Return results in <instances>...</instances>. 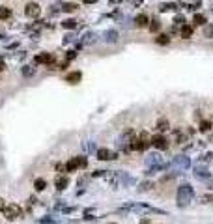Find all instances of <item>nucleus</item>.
Wrapping results in <instances>:
<instances>
[{
	"mask_svg": "<svg viewBox=\"0 0 213 224\" xmlns=\"http://www.w3.org/2000/svg\"><path fill=\"white\" fill-rule=\"evenodd\" d=\"M34 187H36V191H43V189L47 187V181L41 179V178H37V179L34 181Z\"/></svg>",
	"mask_w": 213,
	"mask_h": 224,
	"instance_id": "b1692460",
	"label": "nucleus"
},
{
	"mask_svg": "<svg viewBox=\"0 0 213 224\" xmlns=\"http://www.w3.org/2000/svg\"><path fill=\"white\" fill-rule=\"evenodd\" d=\"M82 2H84V4H95L97 0H82Z\"/></svg>",
	"mask_w": 213,
	"mask_h": 224,
	"instance_id": "473e14b6",
	"label": "nucleus"
},
{
	"mask_svg": "<svg viewBox=\"0 0 213 224\" xmlns=\"http://www.w3.org/2000/svg\"><path fill=\"white\" fill-rule=\"evenodd\" d=\"M110 2H122V0H110Z\"/></svg>",
	"mask_w": 213,
	"mask_h": 224,
	"instance_id": "4c0bfd02",
	"label": "nucleus"
},
{
	"mask_svg": "<svg viewBox=\"0 0 213 224\" xmlns=\"http://www.w3.org/2000/svg\"><path fill=\"white\" fill-rule=\"evenodd\" d=\"M105 41H109V43L118 41V32H116V30H109V32H105Z\"/></svg>",
	"mask_w": 213,
	"mask_h": 224,
	"instance_id": "f3484780",
	"label": "nucleus"
},
{
	"mask_svg": "<svg viewBox=\"0 0 213 224\" xmlns=\"http://www.w3.org/2000/svg\"><path fill=\"white\" fill-rule=\"evenodd\" d=\"M148 30H150L152 34H157V32L161 30V22H159L157 19H153V21H150V24H148Z\"/></svg>",
	"mask_w": 213,
	"mask_h": 224,
	"instance_id": "dca6fc26",
	"label": "nucleus"
},
{
	"mask_svg": "<svg viewBox=\"0 0 213 224\" xmlns=\"http://www.w3.org/2000/svg\"><path fill=\"white\" fill-rule=\"evenodd\" d=\"M183 22H185V19H183L182 15H178V17H174V24H182V26H183Z\"/></svg>",
	"mask_w": 213,
	"mask_h": 224,
	"instance_id": "cd10ccee",
	"label": "nucleus"
},
{
	"mask_svg": "<svg viewBox=\"0 0 213 224\" xmlns=\"http://www.w3.org/2000/svg\"><path fill=\"white\" fill-rule=\"evenodd\" d=\"M210 129H211V122H208V120L200 122V127H198V131H200V133H208Z\"/></svg>",
	"mask_w": 213,
	"mask_h": 224,
	"instance_id": "5701e85b",
	"label": "nucleus"
},
{
	"mask_svg": "<svg viewBox=\"0 0 213 224\" xmlns=\"http://www.w3.org/2000/svg\"><path fill=\"white\" fill-rule=\"evenodd\" d=\"M131 2H133V4H140L142 0H131Z\"/></svg>",
	"mask_w": 213,
	"mask_h": 224,
	"instance_id": "e433bc0d",
	"label": "nucleus"
},
{
	"mask_svg": "<svg viewBox=\"0 0 213 224\" xmlns=\"http://www.w3.org/2000/svg\"><path fill=\"white\" fill-rule=\"evenodd\" d=\"M99 176H105V170H95L94 172V178H99Z\"/></svg>",
	"mask_w": 213,
	"mask_h": 224,
	"instance_id": "2f4dec72",
	"label": "nucleus"
},
{
	"mask_svg": "<svg viewBox=\"0 0 213 224\" xmlns=\"http://www.w3.org/2000/svg\"><path fill=\"white\" fill-rule=\"evenodd\" d=\"M4 207H6V204H4V200L0 198V209H4Z\"/></svg>",
	"mask_w": 213,
	"mask_h": 224,
	"instance_id": "c9c22d12",
	"label": "nucleus"
},
{
	"mask_svg": "<svg viewBox=\"0 0 213 224\" xmlns=\"http://www.w3.org/2000/svg\"><path fill=\"white\" fill-rule=\"evenodd\" d=\"M155 43H157V45H168V43H170V37H168L167 34H157Z\"/></svg>",
	"mask_w": 213,
	"mask_h": 224,
	"instance_id": "a211bd4d",
	"label": "nucleus"
},
{
	"mask_svg": "<svg viewBox=\"0 0 213 224\" xmlns=\"http://www.w3.org/2000/svg\"><path fill=\"white\" fill-rule=\"evenodd\" d=\"M75 56H77V52H75V50H69V52H67V62H69V60H75Z\"/></svg>",
	"mask_w": 213,
	"mask_h": 224,
	"instance_id": "c85d7f7f",
	"label": "nucleus"
},
{
	"mask_svg": "<svg viewBox=\"0 0 213 224\" xmlns=\"http://www.w3.org/2000/svg\"><path fill=\"white\" fill-rule=\"evenodd\" d=\"M193 22H195L196 26H204V24L208 22V17H206L204 13H195V17H193Z\"/></svg>",
	"mask_w": 213,
	"mask_h": 224,
	"instance_id": "2eb2a0df",
	"label": "nucleus"
},
{
	"mask_svg": "<svg viewBox=\"0 0 213 224\" xmlns=\"http://www.w3.org/2000/svg\"><path fill=\"white\" fill-rule=\"evenodd\" d=\"M193 34H195V28H193L191 24H183V26H182V30H180L182 39H191V37H193Z\"/></svg>",
	"mask_w": 213,
	"mask_h": 224,
	"instance_id": "9b49d317",
	"label": "nucleus"
},
{
	"mask_svg": "<svg viewBox=\"0 0 213 224\" xmlns=\"http://www.w3.org/2000/svg\"><path fill=\"white\" fill-rule=\"evenodd\" d=\"M97 159H99V161H110V159H118V153H110L107 148H99V150H97Z\"/></svg>",
	"mask_w": 213,
	"mask_h": 224,
	"instance_id": "1a4fd4ad",
	"label": "nucleus"
},
{
	"mask_svg": "<svg viewBox=\"0 0 213 224\" xmlns=\"http://www.w3.org/2000/svg\"><path fill=\"white\" fill-rule=\"evenodd\" d=\"M79 164H80V168H84V166L88 164V161H86L84 157H79Z\"/></svg>",
	"mask_w": 213,
	"mask_h": 224,
	"instance_id": "7c9ffc66",
	"label": "nucleus"
},
{
	"mask_svg": "<svg viewBox=\"0 0 213 224\" xmlns=\"http://www.w3.org/2000/svg\"><path fill=\"white\" fill-rule=\"evenodd\" d=\"M34 73H36V67H32V65H24L22 67V75L24 77H32Z\"/></svg>",
	"mask_w": 213,
	"mask_h": 224,
	"instance_id": "393cba45",
	"label": "nucleus"
},
{
	"mask_svg": "<svg viewBox=\"0 0 213 224\" xmlns=\"http://www.w3.org/2000/svg\"><path fill=\"white\" fill-rule=\"evenodd\" d=\"M150 189H152V183H150V181H144V183H140V187H138V191H140V193L150 191Z\"/></svg>",
	"mask_w": 213,
	"mask_h": 224,
	"instance_id": "bb28decb",
	"label": "nucleus"
},
{
	"mask_svg": "<svg viewBox=\"0 0 213 224\" xmlns=\"http://www.w3.org/2000/svg\"><path fill=\"white\" fill-rule=\"evenodd\" d=\"M155 129H157V131H167V129H168V120H167V118H161V120L157 122Z\"/></svg>",
	"mask_w": 213,
	"mask_h": 224,
	"instance_id": "aec40b11",
	"label": "nucleus"
},
{
	"mask_svg": "<svg viewBox=\"0 0 213 224\" xmlns=\"http://www.w3.org/2000/svg\"><path fill=\"white\" fill-rule=\"evenodd\" d=\"M204 37H206V39L213 37V22H206V24H204Z\"/></svg>",
	"mask_w": 213,
	"mask_h": 224,
	"instance_id": "6ab92c4d",
	"label": "nucleus"
},
{
	"mask_svg": "<svg viewBox=\"0 0 213 224\" xmlns=\"http://www.w3.org/2000/svg\"><path fill=\"white\" fill-rule=\"evenodd\" d=\"M140 224H152V222H150V219H142V221H140Z\"/></svg>",
	"mask_w": 213,
	"mask_h": 224,
	"instance_id": "72a5a7b5",
	"label": "nucleus"
},
{
	"mask_svg": "<svg viewBox=\"0 0 213 224\" xmlns=\"http://www.w3.org/2000/svg\"><path fill=\"white\" fill-rule=\"evenodd\" d=\"M77 168H80V164H79V157L69 159V161H67V164H65V172H75Z\"/></svg>",
	"mask_w": 213,
	"mask_h": 224,
	"instance_id": "4468645a",
	"label": "nucleus"
},
{
	"mask_svg": "<svg viewBox=\"0 0 213 224\" xmlns=\"http://www.w3.org/2000/svg\"><path fill=\"white\" fill-rule=\"evenodd\" d=\"M65 80H67L69 84H79V82L82 80V73H80V71H73V73H69V75L65 77Z\"/></svg>",
	"mask_w": 213,
	"mask_h": 224,
	"instance_id": "f8f14e48",
	"label": "nucleus"
},
{
	"mask_svg": "<svg viewBox=\"0 0 213 224\" xmlns=\"http://www.w3.org/2000/svg\"><path fill=\"white\" fill-rule=\"evenodd\" d=\"M210 189H213V183H210Z\"/></svg>",
	"mask_w": 213,
	"mask_h": 224,
	"instance_id": "58836bf2",
	"label": "nucleus"
},
{
	"mask_svg": "<svg viewBox=\"0 0 213 224\" xmlns=\"http://www.w3.org/2000/svg\"><path fill=\"white\" fill-rule=\"evenodd\" d=\"M4 69H6V67H4V60L0 58V71H4Z\"/></svg>",
	"mask_w": 213,
	"mask_h": 224,
	"instance_id": "f704fd0d",
	"label": "nucleus"
},
{
	"mask_svg": "<svg viewBox=\"0 0 213 224\" xmlns=\"http://www.w3.org/2000/svg\"><path fill=\"white\" fill-rule=\"evenodd\" d=\"M152 146L157 148V150H161V151H165V150H168V140H167L163 135H155V136L152 138Z\"/></svg>",
	"mask_w": 213,
	"mask_h": 224,
	"instance_id": "20e7f679",
	"label": "nucleus"
},
{
	"mask_svg": "<svg viewBox=\"0 0 213 224\" xmlns=\"http://www.w3.org/2000/svg\"><path fill=\"white\" fill-rule=\"evenodd\" d=\"M2 211H4V215H6L9 221H13V219H17V217L22 215V209H21V206H17V204H7Z\"/></svg>",
	"mask_w": 213,
	"mask_h": 224,
	"instance_id": "7ed1b4c3",
	"label": "nucleus"
},
{
	"mask_svg": "<svg viewBox=\"0 0 213 224\" xmlns=\"http://www.w3.org/2000/svg\"><path fill=\"white\" fill-rule=\"evenodd\" d=\"M11 17V9L9 7H0V19H7Z\"/></svg>",
	"mask_w": 213,
	"mask_h": 224,
	"instance_id": "a878e982",
	"label": "nucleus"
},
{
	"mask_svg": "<svg viewBox=\"0 0 213 224\" xmlns=\"http://www.w3.org/2000/svg\"><path fill=\"white\" fill-rule=\"evenodd\" d=\"M67 185H69V179H67L65 176H58V178L54 179V187H56L58 191H64Z\"/></svg>",
	"mask_w": 213,
	"mask_h": 224,
	"instance_id": "ddd939ff",
	"label": "nucleus"
},
{
	"mask_svg": "<svg viewBox=\"0 0 213 224\" xmlns=\"http://www.w3.org/2000/svg\"><path fill=\"white\" fill-rule=\"evenodd\" d=\"M135 24H137V28H146V26L150 24V17H148V13H140V15H137Z\"/></svg>",
	"mask_w": 213,
	"mask_h": 224,
	"instance_id": "9d476101",
	"label": "nucleus"
},
{
	"mask_svg": "<svg viewBox=\"0 0 213 224\" xmlns=\"http://www.w3.org/2000/svg\"><path fill=\"white\" fill-rule=\"evenodd\" d=\"M193 174H195V178H196V179H202V181H206V179H211V172H210L206 166H196Z\"/></svg>",
	"mask_w": 213,
	"mask_h": 224,
	"instance_id": "0eeeda50",
	"label": "nucleus"
},
{
	"mask_svg": "<svg viewBox=\"0 0 213 224\" xmlns=\"http://www.w3.org/2000/svg\"><path fill=\"white\" fill-rule=\"evenodd\" d=\"M109 224H116V222H109Z\"/></svg>",
	"mask_w": 213,
	"mask_h": 224,
	"instance_id": "ea45409f",
	"label": "nucleus"
},
{
	"mask_svg": "<svg viewBox=\"0 0 213 224\" xmlns=\"http://www.w3.org/2000/svg\"><path fill=\"white\" fill-rule=\"evenodd\" d=\"M39 11H41V7H39L37 2H28V4L24 6V13H26L28 17H32V19H36V17L39 15Z\"/></svg>",
	"mask_w": 213,
	"mask_h": 224,
	"instance_id": "39448f33",
	"label": "nucleus"
},
{
	"mask_svg": "<svg viewBox=\"0 0 213 224\" xmlns=\"http://www.w3.org/2000/svg\"><path fill=\"white\" fill-rule=\"evenodd\" d=\"M84 150H86V151H92V150H94V144H92V142H84Z\"/></svg>",
	"mask_w": 213,
	"mask_h": 224,
	"instance_id": "c756f323",
	"label": "nucleus"
},
{
	"mask_svg": "<svg viewBox=\"0 0 213 224\" xmlns=\"http://www.w3.org/2000/svg\"><path fill=\"white\" fill-rule=\"evenodd\" d=\"M176 196H178V206H180V207H185L187 204H191V202H193V198H195V189H193L191 185L183 183V185H180V187H178Z\"/></svg>",
	"mask_w": 213,
	"mask_h": 224,
	"instance_id": "f257e3e1",
	"label": "nucleus"
},
{
	"mask_svg": "<svg viewBox=\"0 0 213 224\" xmlns=\"http://www.w3.org/2000/svg\"><path fill=\"white\" fill-rule=\"evenodd\" d=\"M34 62H36V64H47V65H51V64L54 62V54H51V52H41V54H37V56L34 58Z\"/></svg>",
	"mask_w": 213,
	"mask_h": 224,
	"instance_id": "6e6552de",
	"label": "nucleus"
},
{
	"mask_svg": "<svg viewBox=\"0 0 213 224\" xmlns=\"http://www.w3.org/2000/svg\"><path fill=\"white\" fill-rule=\"evenodd\" d=\"M62 26L67 28V30H73V28L77 26V21H75V19H65V21L62 22Z\"/></svg>",
	"mask_w": 213,
	"mask_h": 224,
	"instance_id": "4be33fe9",
	"label": "nucleus"
},
{
	"mask_svg": "<svg viewBox=\"0 0 213 224\" xmlns=\"http://www.w3.org/2000/svg\"><path fill=\"white\" fill-rule=\"evenodd\" d=\"M189 166H191V159H189V157H185V155H176V157L172 159V168L176 170V174H178V172L187 170Z\"/></svg>",
	"mask_w": 213,
	"mask_h": 224,
	"instance_id": "f03ea898",
	"label": "nucleus"
},
{
	"mask_svg": "<svg viewBox=\"0 0 213 224\" xmlns=\"http://www.w3.org/2000/svg\"><path fill=\"white\" fill-rule=\"evenodd\" d=\"M161 164H165V161H163V157H161L159 153H152V155L146 157V166H148V168L161 166Z\"/></svg>",
	"mask_w": 213,
	"mask_h": 224,
	"instance_id": "423d86ee",
	"label": "nucleus"
},
{
	"mask_svg": "<svg viewBox=\"0 0 213 224\" xmlns=\"http://www.w3.org/2000/svg\"><path fill=\"white\" fill-rule=\"evenodd\" d=\"M77 7H79V6H77V4H75V2H65V4H64V6H62V9H64V11H65V13H71V11H75V9H77Z\"/></svg>",
	"mask_w": 213,
	"mask_h": 224,
	"instance_id": "412c9836",
	"label": "nucleus"
}]
</instances>
